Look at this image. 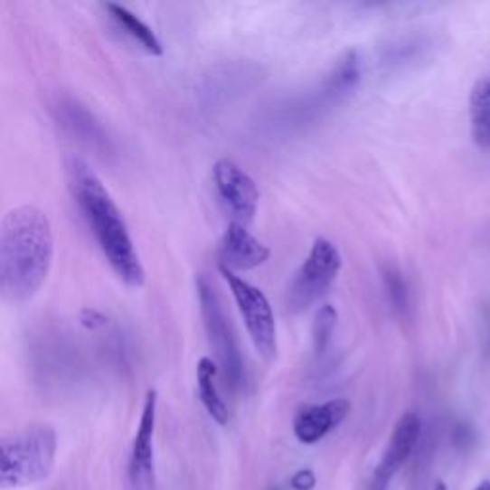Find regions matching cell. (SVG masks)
<instances>
[{
	"mask_svg": "<svg viewBox=\"0 0 490 490\" xmlns=\"http://www.w3.org/2000/svg\"><path fill=\"white\" fill-rule=\"evenodd\" d=\"M68 176L75 203L100 245L108 265L121 282L130 287H140L146 280V272L128 226L109 192L98 174L79 157L70 159Z\"/></svg>",
	"mask_w": 490,
	"mask_h": 490,
	"instance_id": "cell-2",
	"label": "cell"
},
{
	"mask_svg": "<svg viewBox=\"0 0 490 490\" xmlns=\"http://www.w3.org/2000/svg\"><path fill=\"white\" fill-rule=\"evenodd\" d=\"M488 83H490V80H488Z\"/></svg>",
	"mask_w": 490,
	"mask_h": 490,
	"instance_id": "cell-23",
	"label": "cell"
},
{
	"mask_svg": "<svg viewBox=\"0 0 490 490\" xmlns=\"http://www.w3.org/2000/svg\"><path fill=\"white\" fill-rule=\"evenodd\" d=\"M157 414V393L152 389L146 395L138 429L128 458V481L133 490H154V433Z\"/></svg>",
	"mask_w": 490,
	"mask_h": 490,
	"instance_id": "cell-8",
	"label": "cell"
},
{
	"mask_svg": "<svg viewBox=\"0 0 490 490\" xmlns=\"http://www.w3.org/2000/svg\"><path fill=\"white\" fill-rule=\"evenodd\" d=\"M383 282L389 293V301L393 303L397 310H402L404 313V310L408 308V287H406L402 274L395 269H387L383 272Z\"/></svg>",
	"mask_w": 490,
	"mask_h": 490,
	"instance_id": "cell-18",
	"label": "cell"
},
{
	"mask_svg": "<svg viewBox=\"0 0 490 490\" xmlns=\"http://www.w3.org/2000/svg\"><path fill=\"white\" fill-rule=\"evenodd\" d=\"M476 490H490V481H483Z\"/></svg>",
	"mask_w": 490,
	"mask_h": 490,
	"instance_id": "cell-21",
	"label": "cell"
},
{
	"mask_svg": "<svg viewBox=\"0 0 490 490\" xmlns=\"http://www.w3.org/2000/svg\"><path fill=\"white\" fill-rule=\"evenodd\" d=\"M335 325H337V310L332 305L320 306L313 325V341L316 354H324V351L328 349Z\"/></svg>",
	"mask_w": 490,
	"mask_h": 490,
	"instance_id": "cell-17",
	"label": "cell"
},
{
	"mask_svg": "<svg viewBox=\"0 0 490 490\" xmlns=\"http://www.w3.org/2000/svg\"><path fill=\"white\" fill-rule=\"evenodd\" d=\"M358 80H361V60L354 52H349L343 58L334 73L328 79V92L330 94H343L356 87Z\"/></svg>",
	"mask_w": 490,
	"mask_h": 490,
	"instance_id": "cell-16",
	"label": "cell"
},
{
	"mask_svg": "<svg viewBox=\"0 0 490 490\" xmlns=\"http://www.w3.org/2000/svg\"><path fill=\"white\" fill-rule=\"evenodd\" d=\"M195 284H198V297L209 343L222 368L224 382L232 391H238L245 383V366L232 324L224 313L213 284H211L205 276H198V282Z\"/></svg>",
	"mask_w": 490,
	"mask_h": 490,
	"instance_id": "cell-4",
	"label": "cell"
},
{
	"mask_svg": "<svg viewBox=\"0 0 490 490\" xmlns=\"http://www.w3.org/2000/svg\"><path fill=\"white\" fill-rule=\"evenodd\" d=\"M219 270L232 291L234 301L245 324V330H248L257 353L263 356L265 361H274L278 353L276 318L265 293L253 284L245 282L243 278H240L232 270L222 267H219Z\"/></svg>",
	"mask_w": 490,
	"mask_h": 490,
	"instance_id": "cell-6",
	"label": "cell"
},
{
	"mask_svg": "<svg viewBox=\"0 0 490 490\" xmlns=\"http://www.w3.org/2000/svg\"><path fill=\"white\" fill-rule=\"evenodd\" d=\"M419 431H421V423L414 412H406L400 416L393 435H391L383 460L378 466V469H375V481H373L375 490L378 488L383 490L389 479L393 477L397 469L408 460V456L412 454V450L418 445Z\"/></svg>",
	"mask_w": 490,
	"mask_h": 490,
	"instance_id": "cell-11",
	"label": "cell"
},
{
	"mask_svg": "<svg viewBox=\"0 0 490 490\" xmlns=\"http://www.w3.org/2000/svg\"><path fill=\"white\" fill-rule=\"evenodd\" d=\"M270 250L260 243L245 226L231 222L219 243V267L228 270H251L265 265Z\"/></svg>",
	"mask_w": 490,
	"mask_h": 490,
	"instance_id": "cell-9",
	"label": "cell"
},
{
	"mask_svg": "<svg viewBox=\"0 0 490 490\" xmlns=\"http://www.w3.org/2000/svg\"><path fill=\"white\" fill-rule=\"evenodd\" d=\"M56 454L58 435L44 423L0 437V490L46 481L54 471Z\"/></svg>",
	"mask_w": 490,
	"mask_h": 490,
	"instance_id": "cell-3",
	"label": "cell"
},
{
	"mask_svg": "<svg viewBox=\"0 0 490 490\" xmlns=\"http://www.w3.org/2000/svg\"><path fill=\"white\" fill-rule=\"evenodd\" d=\"M54 259L51 219L39 207L12 209L0 222V299L25 303L46 282Z\"/></svg>",
	"mask_w": 490,
	"mask_h": 490,
	"instance_id": "cell-1",
	"label": "cell"
},
{
	"mask_svg": "<svg viewBox=\"0 0 490 490\" xmlns=\"http://www.w3.org/2000/svg\"><path fill=\"white\" fill-rule=\"evenodd\" d=\"M433 490H448V488H447V485H445L443 481H438V483L435 485V488H433Z\"/></svg>",
	"mask_w": 490,
	"mask_h": 490,
	"instance_id": "cell-22",
	"label": "cell"
},
{
	"mask_svg": "<svg viewBox=\"0 0 490 490\" xmlns=\"http://www.w3.org/2000/svg\"><path fill=\"white\" fill-rule=\"evenodd\" d=\"M473 140L481 148H490V83L485 80L471 96Z\"/></svg>",
	"mask_w": 490,
	"mask_h": 490,
	"instance_id": "cell-15",
	"label": "cell"
},
{
	"mask_svg": "<svg viewBox=\"0 0 490 490\" xmlns=\"http://www.w3.org/2000/svg\"><path fill=\"white\" fill-rule=\"evenodd\" d=\"M213 183L234 222L250 224L259 207V188L253 178L231 159H219L213 167Z\"/></svg>",
	"mask_w": 490,
	"mask_h": 490,
	"instance_id": "cell-7",
	"label": "cell"
},
{
	"mask_svg": "<svg viewBox=\"0 0 490 490\" xmlns=\"http://www.w3.org/2000/svg\"><path fill=\"white\" fill-rule=\"evenodd\" d=\"M106 10L109 12L111 18L116 20V24L127 33V35L133 37L144 48L146 52L152 54V56H161L163 54L161 41L157 39V35L152 31V27L146 25L137 14H133L128 8H125L121 5H116V3L106 5Z\"/></svg>",
	"mask_w": 490,
	"mask_h": 490,
	"instance_id": "cell-14",
	"label": "cell"
},
{
	"mask_svg": "<svg viewBox=\"0 0 490 490\" xmlns=\"http://www.w3.org/2000/svg\"><path fill=\"white\" fill-rule=\"evenodd\" d=\"M80 324H83L85 328L98 330V328H102V325H106V316L102 313H98V310L85 308L83 313H80Z\"/></svg>",
	"mask_w": 490,
	"mask_h": 490,
	"instance_id": "cell-20",
	"label": "cell"
},
{
	"mask_svg": "<svg viewBox=\"0 0 490 490\" xmlns=\"http://www.w3.org/2000/svg\"><path fill=\"white\" fill-rule=\"evenodd\" d=\"M291 486L296 490H313L316 486V476L310 469H301L293 476Z\"/></svg>",
	"mask_w": 490,
	"mask_h": 490,
	"instance_id": "cell-19",
	"label": "cell"
},
{
	"mask_svg": "<svg viewBox=\"0 0 490 490\" xmlns=\"http://www.w3.org/2000/svg\"><path fill=\"white\" fill-rule=\"evenodd\" d=\"M219 366L213 361V358L203 356L198 363V370H195V375H198V391H200V399L205 406V410L209 416L213 418L219 426H226L228 423V408L224 400L219 395V389L215 385Z\"/></svg>",
	"mask_w": 490,
	"mask_h": 490,
	"instance_id": "cell-13",
	"label": "cell"
},
{
	"mask_svg": "<svg viewBox=\"0 0 490 490\" xmlns=\"http://www.w3.org/2000/svg\"><path fill=\"white\" fill-rule=\"evenodd\" d=\"M339 270L341 255L335 245L325 238H316L287 291V305L293 313L318 303L334 286Z\"/></svg>",
	"mask_w": 490,
	"mask_h": 490,
	"instance_id": "cell-5",
	"label": "cell"
},
{
	"mask_svg": "<svg viewBox=\"0 0 490 490\" xmlns=\"http://www.w3.org/2000/svg\"><path fill=\"white\" fill-rule=\"evenodd\" d=\"M56 116L60 125L68 128L77 140L89 146L90 150L104 155L113 152V142L108 130L94 118V113L87 106L73 100V98H63L56 106Z\"/></svg>",
	"mask_w": 490,
	"mask_h": 490,
	"instance_id": "cell-10",
	"label": "cell"
},
{
	"mask_svg": "<svg viewBox=\"0 0 490 490\" xmlns=\"http://www.w3.org/2000/svg\"><path fill=\"white\" fill-rule=\"evenodd\" d=\"M351 404L347 399H334L324 404L306 406L293 421V433L305 445H315L349 416Z\"/></svg>",
	"mask_w": 490,
	"mask_h": 490,
	"instance_id": "cell-12",
	"label": "cell"
}]
</instances>
